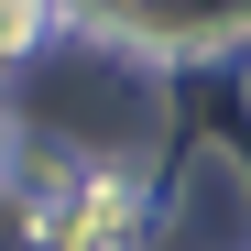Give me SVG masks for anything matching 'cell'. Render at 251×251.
I'll list each match as a JSON object with an SVG mask.
<instances>
[{
  "label": "cell",
  "instance_id": "1",
  "mask_svg": "<svg viewBox=\"0 0 251 251\" xmlns=\"http://www.w3.org/2000/svg\"><path fill=\"white\" fill-rule=\"evenodd\" d=\"M33 22H44V0H0V55H22V44H33Z\"/></svg>",
  "mask_w": 251,
  "mask_h": 251
}]
</instances>
